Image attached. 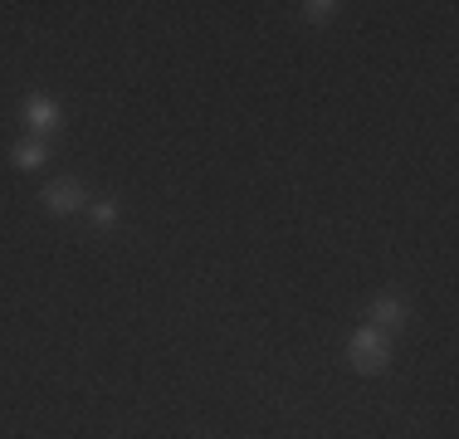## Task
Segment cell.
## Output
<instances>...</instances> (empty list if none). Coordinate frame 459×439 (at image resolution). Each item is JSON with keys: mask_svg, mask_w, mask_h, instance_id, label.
I'll list each match as a JSON object with an SVG mask.
<instances>
[{"mask_svg": "<svg viewBox=\"0 0 459 439\" xmlns=\"http://www.w3.org/2000/svg\"><path fill=\"white\" fill-rule=\"evenodd\" d=\"M45 205L54 215H74L83 205V185L79 181H54L49 191H45Z\"/></svg>", "mask_w": 459, "mask_h": 439, "instance_id": "7a4b0ae2", "label": "cell"}, {"mask_svg": "<svg viewBox=\"0 0 459 439\" xmlns=\"http://www.w3.org/2000/svg\"><path fill=\"white\" fill-rule=\"evenodd\" d=\"M25 123H30V132H35V137H45V132H54L59 127V108L49 103V98H25Z\"/></svg>", "mask_w": 459, "mask_h": 439, "instance_id": "3957f363", "label": "cell"}, {"mask_svg": "<svg viewBox=\"0 0 459 439\" xmlns=\"http://www.w3.org/2000/svg\"><path fill=\"white\" fill-rule=\"evenodd\" d=\"M45 157H49V151H45V142H39V137L35 142H20V147H15V167H25V171L30 167H45Z\"/></svg>", "mask_w": 459, "mask_h": 439, "instance_id": "5b68a950", "label": "cell"}, {"mask_svg": "<svg viewBox=\"0 0 459 439\" xmlns=\"http://www.w3.org/2000/svg\"><path fill=\"white\" fill-rule=\"evenodd\" d=\"M401 323H406V303H401V298H391V293H386V298L371 303V327H377V332H396Z\"/></svg>", "mask_w": 459, "mask_h": 439, "instance_id": "277c9868", "label": "cell"}, {"mask_svg": "<svg viewBox=\"0 0 459 439\" xmlns=\"http://www.w3.org/2000/svg\"><path fill=\"white\" fill-rule=\"evenodd\" d=\"M303 10H308V20H318V25L337 15V5H333V0H318V5H303Z\"/></svg>", "mask_w": 459, "mask_h": 439, "instance_id": "52a82bcc", "label": "cell"}, {"mask_svg": "<svg viewBox=\"0 0 459 439\" xmlns=\"http://www.w3.org/2000/svg\"><path fill=\"white\" fill-rule=\"evenodd\" d=\"M347 357H352L357 371H381L391 361V337L377 332V327H362V332H352V342H347Z\"/></svg>", "mask_w": 459, "mask_h": 439, "instance_id": "6da1fadb", "label": "cell"}, {"mask_svg": "<svg viewBox=\"0 0 459 439\" xmlns=\"http://www.w3.org/2000/svg\"><path fill=\"white\" fill-rule=\"evenodd\" d=\"M93 220H98V225H113V220H117V205H113V201H93Z\"/></svg>", "mask_w": 459, "mask_h": 439, "instance_id": "8992f818", "label": "cell"}]
</instances>
